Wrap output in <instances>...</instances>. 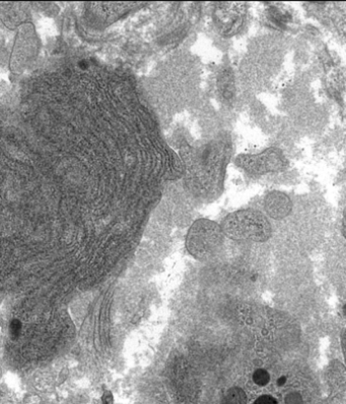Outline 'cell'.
<instances>
[{"instance_id":"obj_1","label":"cell","mask_w":346,"mask_h":404,"mask_svg":"<svg viewBox=\"0 0 346 404\" xmlns=\"http://www.w3.org/2000/svg\"><path fill=\"white\" fill-rule=\"evenodd\" d=\"M191 70V61L181 56L166 61L156 76L145 81L150 104L161 115H174L188 105L197 88Z\"/></svg>"},{"instance_id":"obj_2","label":"cell","mask_w":346,"mask_h":404,"mask_svg":"<svg viewBox=\"0 0 346 404\" xmlns=\"http://www.w3.org/2000/svg\"><path fill=\"white\" fill-rule=\"evenodd\" d=\"M180 154L185 164V185L195 197H206L215 192L222 167L227 160V147L222 141H213L194 149L182 147Z\"/></svg>"},{"instance_id":"obj_3","label":"cell","mask_w":346,"mask_h":404,"mask_svg":"<svg viewBox=\"0 0 346 404\" xmlns=\"http://www.w3.org/2000/svg\"><path fill=\"white\" fill-rule=\"evenodd\" d=\"M227 237L234 240L264 242L272 237L270 220L259 211L245 209L231 213L222 223Z\"/></svg>"},{"instance_id":"obj_4","label":"cell","mask_w":346,"mask_h":404,"mask_svg":"<svg viewBox=\"0 0 346 404\" xmlns=\"http://www.w3.org/2000/svg\"><path fill=\"white\" fill-rule=\"evenodd\" d=\"M225 237L220 224L209 219H198L189 228L186 249L197 260H208L220 251Z\"/></svg>"},{"instance_id":"obj_8","label":"cell","mask_w":346,"mask_h":404,"mask_svg":"<svg viewBox=\"0 0 346 404\" xmlns=\"http://www.w3.org/2000/svg\"><path fill=\"white\" fill-rule=\"evenodd\" d=\"M244 8L239 4H224L215 11V20L222 35L233 36L242 28Z\"/></svg>"},{"instance_id":"obj_9","label":"cell","mask_w":346,"mask_h":404,"mask_svg":"<svg viewBox=\"0 0 346 404\" xmlns=\"http://www.w3.org/2000/svg\"><path fill=\"white\" fill-rule=\"evenodd\" d=\"M264 207L270 217L279 220L290 215L293 205L288 195L281 192H272L266 196Z\"/></svg>"},{"instance_id":"obj_11","label":"cell","mask_w":346,"mask_h":404,"mask_svg":"<svg viewBox=\"0 0 346 404\" xmlns=\"http://www.w3.org/2000/svg\"><path fill=\"white\" fill-rule=\"evenodd\" d=\"M216 88L218 94L225 102H231L236 95V83L234 76L231 67H224L218 72L216 78Z\"/></svg>"},{"instance_id":"obj_10","label":"cell","mask_w":346,"mask_h":404,"mask_svg":"<svg viewBox=\"0 0 346 404\" xmlns=\"http://www.w3.org/2000/svg\"><path fill=\"white\" fill-rule=\"evenodd\" d=\"M8 6H2V20L4 24L10 29H15L20 25H26L29 19V11L26 6H20V4H8ZM24 26V25H22Z\"/></svg>"},{"instance_id":"obj_13","label":"cell","mask_w":346,"mask_h":404,"mask_svg":"<svg viewBox=\"0 0 346 404\" xmlns=\"http://www.w3.org/2000/svg\"><path fill=\"white\" fill-rule=\"evenodd\" d=\"M345 233H346V214H345Z\"/></svg>"},{"instance_id":"obj_5","label":"cell","mask_w":346,"mask_h":404,"mask_svg":"<svg viewBox=\"0 0 346 404\" xmlns=\"http://www.w3.org/2000/svg\"><path fill=\"white\" fill-rule=\"evenodd\" d=\"M237 167L253 176H263L286 169L288 161L281 150L270 148L259 154H243L234 160Z\"/></svg>"},{"instance_id":"obj_12","label":"cell","mask_w":346,"mask_h":404,"mask_svg":"<svg viewBox=\"0 0 346 404\" xmlns=\"http://www.w3.org/2000/svg\"><path fill=\"white\" fill-rule=\"evenodd\" d=\"M253 379H254L255 383L258 385H265L270 382V376L268 372L264 369H258L253 374Z\"/></svg>"},{"instance_id":"obj_6","label":"cell","mask_w":346,"mask_h":404,"mask_svg":"<svg viewBox=\"0 0 346 404\" xmlns=\"http://www.w3.org/2000/svg\"><path fill=\"white\" fill-rule=\"evenodd\" d=\"M17 39H15V46H13V53H11V70L13 72H22L26 69L29 61L33 60L36 56V37L34 36V31H32L31 27L24 25L20 27L18 32Z\"/></svg>"},{"instance_id":"obj_7","label":"cell","mask_w":346,"mask_h":404,"mask_svg":"<svg viewBox=\"0 0 346 404\" xmlns=\"http://www.w3.org/2000/svg\"><path fill=\"white\" fill-rule=\"evenodd\" d=\"M138 4L134 2H99L91 4L88 6V15L91 22L97 25H108L115 22L131 10L135 8Z\"/></svg>"}]
</instances>
